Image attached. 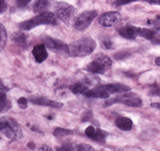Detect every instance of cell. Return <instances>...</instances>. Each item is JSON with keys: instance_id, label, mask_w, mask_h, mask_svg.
Returning <instances> with one entry per match:
<instances>
[{"instance_id": "cell-1", "label": "cell", "mask_w": 160, "mask_h": 151, "mask_svg": "<svg viewBox=\"0 0 160 151\" xmlns=\"http://www.w3.org/2000/svg\"><path fill=\"white\" fill-rule=\"evenodd\" d=\"M96 48V42L91 38L80 39L68 45V55L73 57H83L90 55Z\"/></svg>"}, {"instance_id": "cell-2", "label": "cell", "mask_w": 160, "mask_h": 151, "mask_svg": "<svg viewBox=\"0 0 160 151\" xmlns=\"http://www.w3.org/2000/svg\"><path fill=\"white\" fill-rule=\"evenodd\" d=\"M0 131L10 139H22V129L14 118L10 117L0 118Z\"/></svg>"}, {"instance_id": "cell-3", "label": "cell", "mask_w": 160, "mask_h": 151, "mask_svg": "<svg viewBox=\"0 0 160 151\" xmlns=\"http://www.w3.org/2000/svg\"><path fill=\"white\" fill-rule=\"evenodd\" d=\"M57 24V19L55 14L51 12H43L39 14L32 19L26 20L19 25L20 30H31L42 25H55Z\"/></svg>"}, {"instance_id": "cell-4", "label": "cell", "mask_w": 160, "mask_h": 151, "mask_svg": "<svg viewBox=\"0 0 160 151\" xmlns=\"http://www.w3.org/2000/svg\"><path fill=\"white\" fill-rule=\"evenodd\" d=\"M114 103H122L133 107H140L142 106V99L134 93H125L115 98L109 99L105 102V106H111Z\"/></svg>"}, {"instance_id": "cell-5", "label": "cell", "mask_w": 160, "mask_h": 151, "mask_svg": "<svg viewBox=\"0 0 160 151\" xmlns=\"http://www.w3.org/2000/svg\"><path fill=\"white\" fill-rule=\"evenodd\" d=\"M77 14V9L67 3H58L56 6V15L66 25L71 24Z\"/></svg>"}, {"instance_id": "cell-6", "label": "cell", "mask_w": 160, "mask_h": 151, "mask_svg": "<svg viewBox=\"0 0 160 151\" xmlns=\"http://www.w3.org/2000/svg\"><path fill=\"white\" fill-rule=\"evenodd\" d=\"M97 11L90 10V11H84L78 17L74 23V27L77 30L83 31L91 24V22L97 16Z\"/></svg>"}, {"instance_id": "cell-7", "label": "cell", "mask_w": 160, "mask_h": 151, "mask_svg": "<svg viewBox=\"0 0 160 151\" xmlns=\"http://www.w3.org/2000/svg\"><path fill=\"white\" fill-rule=\"evenodd\" d=\"M122 15L118 12H106L99 17V23L105 27H113L122 23Z\"/></svg>"}, {"instance_id": "cell-8", "label": "cell", "mask_w": 160, "mask_h": 151, "mask_svg": "<svg viewBox=\"0 0 160 151\" xmlns=\"http://www.w3.org/2000/svg\"><path fill=\"white\" fill-rule=\"evenodd\" d=\"M45 45L51 50L59 54H68V45L57 39L47 36L45 38Z\"/></svg>"}, {"instance_id": "cell-9", "label": "cell", "mask_w": 160, "mask_h": 151, "mask_svg": "<svg viewBox=\"0 0 160 151\" xmlns=\"http://www.w3.org/2000/svg\"><path fill=\"white\" fill-rule=\"evenodd\" d=\"M99 87L110 95L114 93L127 92L131 90L129 87L123 85V84H119V83H111V84H106V85H100Z\"/></svg>"}, {"instance_id": "cell-10", "label": "cell", "mask_w": 160, "mask_h": 151, "mask_svg": "<svg viewBox=\"0 0 160 151\" xmlns=\"http://www.w3.org/2000/svg\"><path fill=\"white\" fill-rule=\"evenodd\" d=\"M32 103L36 105H42V106H47V107H56V108H61L63 106V103L62 102L52 101L49 99L43 97H31L30 99Z\"/></svg>"}, {"instance_id": "cell-11", "label": "cell", "mask_w": 160, "mask_h": 151, "mask_svg": "<svg viewBox=\"0 0 160 151\" xmlns=\"http://www.w3.org/2000/svg\"><path fill=\"white\" fill-rule=\"evenodd\" d=\"M45 44L38 45L34 47L32 50V54H33L35 60L37 63H42L43 62L48 56L47 48Z\"/></svg>"}, {"instance_id": "cell-12", "label": "cell", "mask_w": 160, "mask_h": 151, "mask_svg": "<svg viewBox=\"0 0 160 151\" xmlns=\"http://www.w3.org/2000/svg\"><path fill=\"white\" fill-rule=\"evenodd\" d=\"M136 32H137L138 36H141V37H143L148 40H151L152 41L156 39L160 38V34L158 32V30L136 27Z\"/></svg>"}, {"instance_id": "cell-13", "label": "cell", "mask_w": 160, "mask_h": 151, "mask_svg": "<svg viewBox=\"0 0 160 151\" xmlns=\"http://www.w3.org/2000/svg\"><path fill=\"white\" fill-rule=\"evenodd\" d=\"M84 96L87 97H94V98H108L110 97V94L105 92V91L99 87V86H97L93 89H88L85 93Z\"/></svg>"}, {"instance_id": "cell-14", "label": "cell", "mask_w": 160, "mask_h": 151, "mask_svg": "<svg viewBox=\"0 0 160 151\" xmlns=\"http://www.w3.org/2000/svg\"><path fill=\"white\" fill-rule=\"evenodd\" d=\"M115 123H116V126L123 131H130L132 129V120L131 118H127V117H120V118H116Z\"/></svg>"}, {"instance_id": "cell-15", "label": "cell", "mask_w": 160, "mask_h": 151, "mask_svg": "<svg viewBox=\"0 0 160 151\" xmlns=\"http://www.w3.org/2000/svg\"><path fill=\"white\" fill-rule=\"evenodd\" d=\"M87 69H88V72L94 73V74H102V73H105L107 68L100 61L95 59L94 61H92L91 63L88 64Z\"/></svg>"}, {"instance_id": "cell-16", "label": "cell", "mask_w": 160, "mask_h": 151, "mask_svg": "<svg viewBox=\"0 0 160 151\" xmlns=\"http://www.w3.org/2000/svg\"><path fill=\"white\" fill-rule=\"evenodd\" d=\"M119 34L128 40H135L138 36L135 26H125L119 30Z\"/></svg>"}, {"instance_id": "cell-17", "label": "cell", "mask_w": 160, "mask_h": 151, "mask_svg": "<svg viewBox=\"0 0 160 151\" xmlns=\"http://www.w3.org/2000/svg\"><path fill=\"white\" fill-rule=\"evenodd\" d=\"M6 92V91L0 89V113L8 111L12 107L11 102L7 98Z\"/></svg>"}, {"instance_id": "cell-18", "label": "cell", "mask_w": 160, "mask_h": 151, "mask_svg": "<svg viewBox=\"0 0 160 151\" xmlns=\"http://www.w3.org/2000/svg\"><path fill=\"white\" fill-rule=\"evenodd\" d=\"M49 6V0H37L34 5V12L36 14H42L46 10Z\"/></svg>"}, {"instance_id": "cell-19", "label": "cell", "mask_w": 160, "mask_h": 151, "mask_svg": "<svg viewBox=\"0 0 160 151\" xmlns=\"http://www.w3.org/2000/svg\"><path fill=\"white\" fill-rule=\"evenodd\" d=\"M88 90V87L86 86L85 83H82V82H78V83H74L71 87V91L72 92V93L74 94H83L84 95V93Z\"/></svg>"}, {"instance_id": "cell-20", "label": "cell", "mask_w": 160, "mask_h": 151, "mask_svg": "<svg viewBox=\"0 0 160 151\" xmlns=\"http://www.w3.org/2000/svg\"><path fill=\"white\" fill-rule=\"evenodd\" d=\"M7 31L5 27L0 23V51H2L7 43Z\"/></svg>"}, {"instance_id": "cell-21", "label": "cell", "mask_w": 160, "mask_h": 151, "mask_svg": "<svg viewBox=\"0 0 160 151\" xmlns=\"http://www.w3.org/2000/svg\"><path fill=\"white\" fill-rule=\"evenodd\" d=\"M53 134L55 135L57 138H62L65 137V136H68V135L72 134V132L71 130L62 129V128H57V129L54 130Z\"/></svg>"}, {"instance_id": "cell-22", "label": "cell", "mask_w": 160, "mask_h": 151, "mask_svg": "<svg viewBox=\"0 0 160 151\" xmlns=\"http://www.w3.org/2000/svg\"><path fill=\"white\" fill-rule=\"evenodd\" d=\"M108 134L105 132V130H102V129H96V132H95V134H94L93 139L99 141V142H103V141H105V137Z\"/></svg>"}, {"instance_id": "cell-23", "label": "cell", "mask_w": 160, "mask_h": 151, "mask_svg": "<svg viewBox=\"0 0 160 151\" xmlns=\"http://www.w3.org/2000/svg\"><path fill=\"white\" fill-rule=\"evenodd\" d=\"M96 59L99 60V61H100L106 68H109V67H111V66H112V60H111V58L109 57V56H107V55H99Z\"/></svg>"}, {"instance_id": "cell-24", "label": "cell", "mask_w": 160, "mask_h": 151, "mask_svg": "<svg viewBox=\"0 0 160 151\" xmlns=\"http://www.w3.org/2000/svg\"><path fill=\"white\" fill-rule=\"evenodd\" d=\"M14 40L18 44L23 45L26 43V37H25V34L22 33V32H17V33L14 34Z\"/></svg>"}, {"instance_id": "cell-25", "label": "cell", "mask_w": 160, "mask_h": 151, "mask_svg": "<svg viewBox=\"0 0 160 151\" xmlns=\"http://www.w3.org/2000/svg\"><path fill=\"white\" fill-rule=\"evenodd\" d=\"M71 150H94V148L86 144H79L74 147H71Z\"/></svg>"}, {"instance_id": "cell-26", "label": "cell", "mask_w": 160, "mask_h": 151, "mask_svg": "<svg viewBox=\"0 0 160 151\" xmlns=\"http://www.w3.org/2000/svg\"><path fill=\"white\" fill-rule=\"evenodd\" d=\"M96 132V129H94V126H88L87 129H85V134L88 136V138L93 139Z\"/></svg>"}, {"instance_id": "cell-27", "label": "cell", "mask_w": 160, "mask_h": 151, "mask_svg": "<svg viewBox=\"0 0 160 151\" xmlns=\"http://www.w3.org/2000/svg\"><path fill=\"white\" fill-rule=\"evenodd\" d=\"M18 104H19V107L22 108V109H25L28 106V101L27 99L25 97H20V98L18 100Z\"/></svg>"}, {"instance_id": "cell-28", "label": "cell", "mask_w": 160, "mask_h": 151, "mask_svg": "<svg viewBox=\"0 0 160 151\" xmlns=\"http://www.w3.org/2000/svg\"><path fill=\"white\" fill-rule=\"evenodd\" d=\"M31 0H16V4L19 8H24L31 2Z\"/></svg>"}, {"instance_id": "cell-29", "label": "cell", "mask_w": 160, "mask_h": 151, "mask_svg": "<svg viewBox=\"0 0 160 151\" xmlns=\"http://www.w3.org/2000/svg\"><path fill=\"white\" fill-rule=\"evenodd\" d=\"M135 1H137V0H116V5L117 6L126 5V4L132 3V2H135Z\"/></svg>"}, {"instance_id": "cell-30", "label": "cell", "mask_w": 160, "mask_h": 151, "mask_svg": "<svg viewBox=\"0 0 160 151\" xmlns=\"http://www.w3.org/2000/svg\"><path fill=\"white\" fill-rule=\"evenodd\" d=\"M7 8V4L5 3V0H0V13L5 11Z\"/></svg>"}, {"instance_id": "cell-31", "label": "cell", "mask_w": 160, "mask_h": 151, "mask_svg": "<svg viewBox=\"0 0 160 151\" xmlns=\"http://www.w3.org/2000/svg\"><path fill=\"white\" fill-rule=\"evenodd\" d=\"M103 45H104V47H105V49H109V48H111L112 44H111V41L107 40V41H105L103 43Z\"/></svg>"}, {"instance_id": "cell-32", "label": "cell", "mask_w": 160, "mask_h": 151, "mask_svg": "<svg viewBox=\"0 0 160 151\" xmlns=\"http://www.w3.org/2000/svg\"><path fill=\"white\" fill-rule=\"evenodd\" d=\"M144 1L152 4H159L160 5V0H144Z\"/></svg>"}, {"instance_id": "cell-33", "label": "cell", "mask_w": 160, "mask_h": 151, "mask_svg": "<svg viewBox=\"0 0 160 151\" xmlns=\"http://www.w3.org/2000/svg\"><path fill=\"white\" fill-rule=\"evenodd\" d=\"M0 89H1V90L6 91V92H8V88L7 87H5V86H4V84H3V83H2L1 81H0Z\"/></svg>"}, {"instance_id": "cell-34", "label": "cell", "mask_w": 160, "mask_h": 151, "mask_svg": "<svg viewBox=\"0 0 160 151\" xmlns=\"http://www.w3.org/2000/svg\"><path fill=\"white\" fill-rule=\"evenodd\" d=\"M151 107L160 110V103L159 102H153V103H152V104H151Z\"/></svg>"}, {"instance_id": "cell-35", "label": "cell", "mask_w": 160, "mask_h": 151, "mask_svg": "<svg viewBox=\"0 0 160 151\" xmlns=\"http://www.w3.org/2000/svg\"><path fill=\"white\" fill-rule=\"evenodd\" d=\"M39 149H40V150H52V149L49 148L48 146H42V147H41Z\"/></svg>"}, {"instance_id": "cell-36", "label": "cell", "mask_w": 160, "mask_h": 151, "mask_svg": "<svg viewBox=\"0 0 160 151\" xmlns=\"http://www.w3.org/2000/svg\"><path fill=\"white\" fill-rule=\"evenodd\" d=\"M154 26L158 30H160V21H156V22H154Z\"/></svg>"}, {"instance_id": "cell-37", "label": "cell", "mask_w": 160, "mask_h": 151, "mask_svg": "<svg viewBox=\"0 0 160 151\" xmlns=\"http://www.w3.org/2000/svg\"><path fill=\"white\" fill-rule=\"evenodd\" d=\"M28 147L31 149H35V144L32 142H30V143L28 144Z\"/></svg>"}, {"instance_id": "cell-38", "label": "cell", "mask_w": 160, "mask_h": 151, "mask_svg": "<svg viewBox=\"0 0 160 151\" xmlns=\"http://www.w3.org/2000/svg\"><path fill=\"white\" fill-rule=\"evenodd\" d=\"M155 63L157 64L158 66H160V57H158L156 60H155Z\"/></svg>"}, {"instance_id": "cell-39", "label": "cell", "mask_w": 160, "mask_h": 151, "mask_svg": "<svg viewBox=\"0 0 160 151\" xmlns=\"http://www.w3.org/2000/svg\"><path fill=\"white\" fill-rule=\"evenodd\" d=\"M158 96H160V89H159V93H158Z\"/></svg>"}, {"instance_id": "cell-40", "label": "cell", "mask_w": 160, "mask_h": 151, "mask_svg": "<svg viewBox=\"0 0 160 151\" xmlns=\"http://www.w3.org/2000/svg\"><path fill=\"white\" fill-rule=\"evenodd\" d=\"M0 139H1V138H0Z\"/></svg>"}]
</instances>
